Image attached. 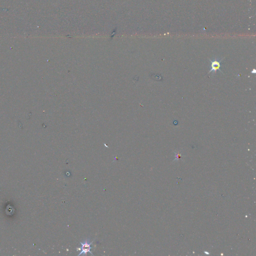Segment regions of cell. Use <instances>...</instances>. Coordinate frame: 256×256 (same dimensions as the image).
<instances>
[{"instance_id": "obj_1", "label": "cell", "mask_w": 256, "mask_h": 256, "mask_svg": "<svg viewBox=\"0 0 256 256\" xmlns=\"http://www.w3.org/2000/svg\"><path fill=\"white\" fill-rule=\"evenodd\" d=\"M93 242H90L89 239H86L85 240L84 242H80L81 247L80 248L77 249V250H80V253L79 254L78 256H80L81 255H87L88 253L91 254L92 255H93L91 249H92L91 245H92Z\"/></svg>"}, {"instance_id": "obj_2", "label": "cell", "mask_w": 256, "mask_h": 256, "mask_svg": "<svg viewBox=\"0 0 256 256\" xmlns=\"http://www.w3.org/2000/svg\"><path fill=\"white\" fill-rule=\"evenodd\" d=\"M223 59V58L222 59H219L217 58V59H214L213 61L209 60L211 62V65H210V71L209 72L208 74L211 72H217L218 71L222 72L221 70V64Z\"/></svg>"}, {"instance_id": "obj_3", "label": "cell", "mask_w": 256, "mask_h": 256, "mask_svg": "<svg viewBox=\"0 0 256 256\" xmlns=\"http://www.w3.org/2000/svg\"><path fill=\"white\" fill-rule=\"evenodd\" d=\"M255 72H256V71H255V70L254 69L253 70V71H252V72H251V73H255Z\"/></svg>"}]
</instances>
